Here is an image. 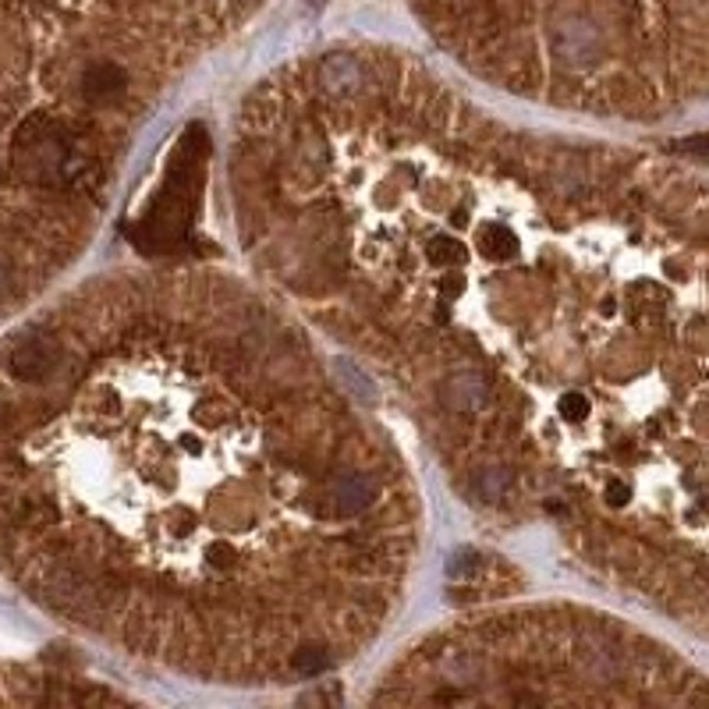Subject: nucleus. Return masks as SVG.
<instances>
[{"instance_id":"nucleus-1","label":"nucleus","mask_w":709,"mask_h":709,"mask_svg":"<svg viewBox=\"0 0 709 709\" xmlns=\"http://www.w3.org/2000/svg\"><path fill=\"white\" fill-rule=\"evenodd\" d=\"M422 536L405 451L270 288L122 266L0 347V565L142 667L341 671L405 607Z\"/></svg>"},{"instance_id":"nucleus-2","label":"nucleus","mask_w":709,"mask_h":709,"mask_svg":"<svg viewBox=\"0 0 709 709\" xmlns=\"http://www.w3.org/2000/svg\"><path fill=\"white\" fill-rule=\"evenodd\" d=\"M621 657L599 624L568 607L511 604L433 628L387 663L369 702L557 706L604 699Z\"/></svg>"},{"instance_id":"nucleus-3","label":"nucleus","mask_w":709,"mask_h":709,"mask_svg":"<svg viewBox=\"0 0 709 709\" xmlns=\"http://www.w3.org/2000/svg\"><path fill=\"white\" fill-rule=\"evenodd\" d=\"M681 153H688V156H699V160H709V131L706 136H692V139H685L678 145Z\"/></svg>"}]
</instances>
